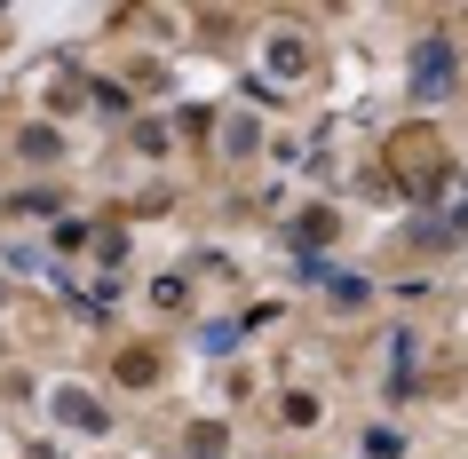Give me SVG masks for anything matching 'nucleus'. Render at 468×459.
Instances as JSON below:
<instances>
[{
    "label": "nucleus",
    "instance_id": "nucleus-1",
    "mask_svg": "<svg viewBox=\"0 0 468 459\" xmlns=\"http://www.w3.org/2000/svg\"><path fill=\"white\" fill-rule=\"evenodd\" d=\"M444 72H452V64H444V40H429V64H420V96H444Z\"/></svg>",
    "mask_w": 468,
    "mask_h": 459
},
{
    "label": "nucleus",
    "instance_id": "nucleus-2",
    "mask_svg": "<svg viewBox=\"0 0 468 459\" xmlns=\"http://www.w3.org/2000/svg\"><path fill=\"white\" fill-rule=\"evenodd\" d=\"M271 64L278 72H302V40H271Z\"/></svg>",
    "mask_w": 468,
    "mask_h": 459
}]
</instances>
